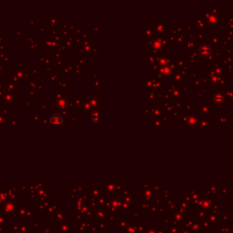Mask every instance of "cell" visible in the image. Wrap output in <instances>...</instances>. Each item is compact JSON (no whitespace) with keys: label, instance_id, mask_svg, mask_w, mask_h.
<instances>
[{"label":"cell","instance_id":"cell-3","mask_svg":"<svg viewBox=\"0 0 233 233\" xmlns=\"http://www.w3.org/2000/svg\"><path fill=\"white\" fill-rule=\"evenodd\" d=\"M91 120H92L94 122H97V120H98V114H97V111H94V112L92 113V115H91Z\"/></svg>","mask_w":233,"mask_h":233},{"label":"cell","instance_id":"cell-2","mask_svg":"<svg viewBox=\"0 0 233 233\" xmlns=\"http://www.w3.org/2000/svg\"><path fill=\"white\" fill-rule=\"evenodd\" d=\"M199 53H200V55H201L203 57H208V56L210 55V53H211V48H210V47L208 46V45H202V46H200V48H199Z\"/></svg>","mask_w":233,"mask_h":233},{"label":"cell","instance_id":"cell-1","mask_svg":"<svg viewBox=\"0 0 233 233\" xmlns=\"http://www.w3.org/2000/svg\"><path fill=\"white\" fill-rule=\"evenodd\" d=\"M63 116L59 114H55L52 115L51 118H50V123L53 125H59L63 122Z\"/></svg>","mask_w":233,"mask_h":233}]
</instances>
